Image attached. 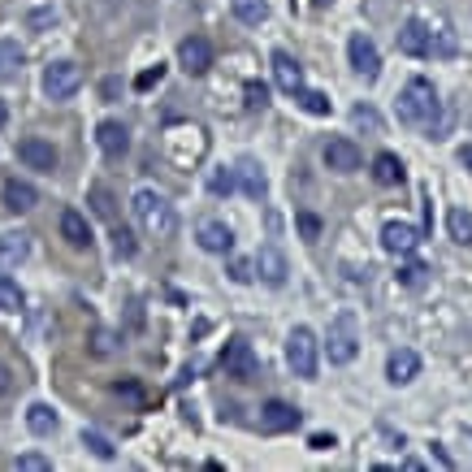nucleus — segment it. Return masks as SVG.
<instances>
[{
  "label": "nucleus",
  "mask_w": 472,
  "mask_h": 472,
  "mask_svg": "<svg viewBox=\"0 0 472 472\" xmlns=\"http://www.w3.org/2000/svg\"><path fill=\"white\" fill-rule=\"evenodd\" d=\"M399 122L404 126H429L434 131V122H438L442 104H438V92H434V83L429 78H407V87L399 92Z\"/></svg>",
  "instance_id": "nucleus-1"
},
{
  "label": "nucleus",
  "mask_w": 472,
  "mask_h": 472,
  "mask_svg": "<svg viewBox=\"0 0 472 472\" xmlns=\"http://www.w3.org/2000/svg\"><path fill=\"white\" fill-rule=\"evenodd\" d=\"M131 208H135V221L143 226V235H152V238H173L178 235V212H173V204H169L161 191H152V187L135 191Z\"/></svg>",
  "instance_id": "nucleus-2"
},
{
  "label": "nucleus",
  "mask_w": 472,
  "mask_h": 472,
  "mask_svg": "<svg viewBox=\"0 0 472 472\" xmlns=\"http://www.w3.org/2000/svg\"><path fill=\"white\" fill-rule=\"evenodd\" d=\"M356 351H360V325H356V316H351V312H338L334 321H330L325 356H330V364H351V360H356Z\"/></svg>",
  "instance_id": "nucleus-3"
},
{
  "label": "nucleus",
  "mask_w": 472,
  "mask_h": 472,
  "mask_svg": "<svg viewBox=\"0 0 472 472\" xmlns=\"http://www.w3.org/2000/svg\"><path fill=\"white\" fill-rule=\"evenodd\" d=\"M221 369H226V377H235V381H256L260 377V356L252 351L247 338H230L221 347Z\"/></svg>",
  "instance_id": "nucleus-4"
},
{
  "label": "nucleus",
  "mask_w": 472,
  "mask_h": 472,
  "mask_svg": "<svg viewBox=\"0 0 472 472\" xmlns=\"http://www.w3.org/2000/svg\"><path fill=\"white\" fill-rule=\"evenodd\" d=\"M286 364L295 369V377L312 381L316 377V334L308 325H295L291 338H286Z\"/></svg>",
  "instance_id": "nucleus-5"
},
{
  "label": "nucleus",
  "mask_w": 472,
  "mask_h": 472,
  "mask_svg": "<svg viewBox=\"0 0 472 472\" xmlns=\"http://www.w3.org/2000/svg\"><path fill=\"white\" fill-rule=\"evenodd\" d=\"M83 87V66L78 61H52L44 69V96L48 100H69Z\"/></svg>",
  "instance_id": "nucleus-6"
},
{
  "label": "nucleus",
  "mask_w": 472,
  "mask_h": 472,
  "mask_svg": "<svg viewBox=\"0 0 472 472\" xmlns=\"http://www.w3.org/2000/svg\"><path fill=\"white\" fill-rule=\"evenodd\" d=\"M347 57H351V69H356L364 83H377L381 52H377V44H372L369 35H351V39H347Z\"/></svg>",
  "instance_id": "nucleus-7"
},
{
  "label": "nucleus",
  "mask_w": 472,
  "mask_h": 472,
  "mask_svg": "<svg viewBox=\"0 0 472 472\" xmlns=\"http://www.w3.org/2000/svg\"><path fill=\"white\" fill-rule=\"evenodd\" d=\"M18 161L27 169H35V173H52L57 169V148L44 135H27L18 139Z\"/></svg>",
  "instance_id": "nucleus-8"
},
{
  "label": "nucleus",
  "mask_w": 472,
  "mask_h": 472,
  "mask_svg": "<svg viewBox=\"0 0 472 472\" xmlns=\"http://www.w3.org/2000/svg\"><path fill=\"white\" fill-rule=\"evenodd\" d=\"M300 425H304V412L291 407L286 399H269V404L260 407V429H265V434H291V429H300Z\"/></svg>",
  "instance_id": "nucleus-9"
},
{
  "label": "nucleus",
  "mask_w": 472,
  "mask_h": 472,
  "mask_svg": "<svg viewBox=\"0 0 472 472\" xmlns=\"http://www.w3.org/2000/svg\"><path fill=\"white\" fill-rule=\"evenodd\" d=\"M96 148H100L108 161H122V156L131 152V131H126V122L104 117L100 126H96Z\"/></svg>",
  "instance_id": "nucleus-10"
},
{
  "label": "nucleus",
  "mask_w": 472,
  "mask_h": 472,
  "mask_svg": "<svg viewBox=\"0 0 472 472\" xmlns=\"http://www.w3.org/2000/svg\"><path fill=\"white\" fill-rule=\"evenodd\" d=\"M381 247H386L390 256H412V252L420 247V230L407 226V221H386V226H381Z\"/></svg>",
  "instance_id": "nucleus-11"
},
{
  "label": "nucleus",
  "mask_w": 472,
  "mask_h": 472,
  "mask_svg": "<svg viewBox=\"0 0 472 472\" xmlns=\"http://www.w3.org/2000/svg\"><path fill=\"white\" fill-rule=\"evenodd\" d=\"M178 61H182L187 74H208V66H212V44L204 35H187L178 44Z\"/></svg>",
  "instance_id": "nucleus-12"
},
{
  "label": "nucleus",
  "mask_w": 472,
  "mask_h": 472,
  "mask_svg": "<svg viewBox=\"0 0 472 472\" xmlns=\"http://www.w3.org/2000/svg\"><path fill=\"white\" fill-rule=\"evenodd\" d=\"M321 156H325V165L334 169V173H356V169L364 165V152H360L351 139H330Z\"/></svg>",
  "instance_id": "nucleus-13"
},
{
  "label": "nucleus",
  "mask_w": 472,
  "mask_h": 472,
  "mask_svg": "<svg viewBox=\"0 0 472 472\" xmlns=\"http://www.w3.org/2000/svg\"><path fill=\"white\" fill-rule=\"evenodd\" d=\"M269 66H273V78H277V87H282L286 96H295V92L304 87V69H300V61H295L286 48H277V52H273Z\"/></svg>",
  "instance_id": "nucleus-14"
},
{
  "label": "nucleus",
  "mask_w": 472,
  "mask_h": 472,
  "mask_svg": "<svg viewBox=\"0 0 472 472\" xmlns=\"http://www.w3.org/2000/svg\"><path fill=\"white\" fill-rule=\"evenodd\" d=\"M429 44H434V35H429V27L420 18H407L399 27V52L404 57H429Z\"/></svg>",
  "instance_id": "nucleus-15"
},
{
  "label": "nucleus",
  "mask_w": 472,
  "mask_h": 472,
  "mask_svg": "<svg viewBox=\"0 0 472 472\" xmlns=\"http://www.w3.org/2000/svg\"><path fill=\"white\" fill-rule=\"evenodd\" d=\"M252 265H256V273H260L269 286H286V273H291V269H286V256H282L273 243H265V247L256 252V260H252Z\"/></svg>",
  "instance_id": "nucleus-16"
},
{
  "label": "nucleus",
  "mask_w": 472,
  "mask_h": 472,
  "mask_svg": "<svg viewBox=\"0 0 472 472\" xmlns=\"http://www.w3.org/2000/svg\"><path fill=\"white\" fill-rule=\"evenodd\" d=\"M196 238H200L204 252H212V256H230L235 252V230L226 221H204Z\"/></svg>",
  "instance_id": "nucleus-17"
},
{
  "label": "nucleus",
  "mask_w": 472,
  "mask_h": 472,
  "mask_svg": "<svg viewBox=\"0 0 472 472\" xmlns=\"http://www.w3.org/2000/svg\"><path fill=\"white\" fill-rule=\"evenodd\" d=\"M57 226H61V238H66L69 247H78V252H87V247L96 243V238H92V226H87V217H83L78 208H66Z\"/></svg>",
  "instance_id": "nucleus-18"
},
{
  "label": "nucleus",
  "mask_w": 472,
  "mask_h": 472,
  "mask_svg": "<svg viewBox=\"0 0 472 472\" xmlns=\"http://www.w3.org/2000/svg\"><path fill=\"white\" fill-rule=\"evenodd\" d=\"M0 200H4L9 212H31L35 204H39V191H35L27 178H9V182H4V191H0Z\"/></svg>",
  "instance_id": "nucleus-19"
},
{
  "label": "nucleus",
  "mask_w": 472,
  "mask_h": 472,
  "mask_svg": "<svg viewBox=\"0 0 472 472\" xmlns=\"http://www.w3.org/2000/svg\"><path fill=\"white\" fill-rule=\"evenodd\" d=\"M386 377H390L395 386L416 381V377H420V356H416V351H407V347H399V351L386 360Z\"/></svg>",
  "instance_id": "nucleus-20"
},
{
  "label": "nucleus",
  "mask_w": 472,
  "mask_h": 472,
  "mask_svg": "<svg viewBox=\"0 0 472 472\" xmlns=\"http://www.w3.org/2000/svg\"><path fill=\"white\" fill-rule=\"evenodd\" d=\"M27 256H31V235H22V230L0 235V269H13V265H22Z\"/></svg>",
  "instance_id": "nucleus-21"
},
{
  "label": "nucleus",
  "mask_w": 472,
  "mask_h": 472,
  "mask_svg": "<svg viewBox=\"0 0 472 472\" xmlns=\"http://www.w3.org/2000/svg\"><path fill=\"white\" fill-rule=\"evenodd\" d=\"M372 178H377L381 187H399L407 178V169L395 152H377V156H372Z\"/></svg>",
  "instance_id": "nucleus-22"
},
{
  "label": "nucleus",
  "mask_w": 472,
  "mask_h": 472,
  "mask_svg": "<svg viewBox=\"0 0 472 472\" xmlns=\"http://www.w3.org/2000/svg\"><path fill=\"white\" fill-rule=\"evenodd\" d=\"M235 178L243 182V191H247L252 200H265V191H269V178L260 173V165H256V161H238Z\"/></svg>",
  "instance_id": "nucleus-23"
},
{
  "label": "nucleus",
  "mask_w": 472,
  "mask_h": 472,
  "mask_svg": "<svg viewBox=\"0 0 472 472\" xmlns=\"http://www.w3.org/2000/svg\"><path fill=\"white\" fill-rule=\"evenodd\" d=\"M27 429H31L35 438H48V434L57 429V412L48 404H31L27 407Z\"/></svg>",
  "instance_id": "nucleus-24"
},
{
  "label": "nucleus",
  "mask_w": 472,
  "mask_h": 472,
  "mask_svg": "<svg viewBox=\"0 0 472 472\" xmlns=\"http://www.w3.org/2000/svg\"><path fill=\"white\" fill-rule=\"evenodd\" d=\"M230 9L243 27H260L269 18V0H230Z\"/></svg>",
  "instance_id": "nucleus-25"
},
{
  "label": "nucleus",
  "mask_w": 472,
  "mask_h": 472,
  "mask_svg": "<svg viewBox=\"0 0 472 472\" xmlns=\"http://www.w3.org/2000/svg\"><path fill=\"white\" fill-rule=\"evenodd\" d=\"M22 61H27L22 44L18 39H0V78H13L22 69Z\"/></svg>",
  "instance_id": "nucleus-26"
},
{
  "label": "nucleus",
  "mask_w": 472,
  "mask_h": 472,
  "mask_svg": "<svg viewBox=\"0 0 472 472\" xmlns=\"http://www.w3.org/2000/svg\"><path fill=\"white\" fill-rule=\"evenodd\" d=\"M395 277H399V286H407V291H420V286L429 282V265H425V260H412V256H407L404 265H399V273H395Z\"/></svg>",
  "instance_id": "nucleus-27"
},
{
  "label": "nucleus",
  "mask_w": 472,
  "mask_h": 472,
  "mask_svg": "<svg viewBox=\"0 0 472 472\" xmlns=\"http://www.w3.org/2000/svg\"><path fill=\"white\" fill-rule=\"evenodd\" d=\"M446 230H451L455 243L472 247V212L468 208H451V212H446Z\"/></svg>",
  "instance_id": "nucleus-28"
},
{
  "label": "nucleus",
  "mask_w": 472,
  "mask_h": 472,
  "mask_svg": "<svg viewBox=\"0 0 472 472\" xmlns=\"http://www.w3.org/2000/svg\"><path fill=\"white\" fill-rule=\"evenodd\" d=\"M22 308H27L22 286H18L9 273H0V312H22Z\"/></svg>",
  "instance_id": "nucleus-29"
},
{
  "label": "nucleus",
  "mask_w": 472,
  "mask_h": 472,
  "mask_svg": "<svg viewBox=\"0 0 472 472\" xmlns=\"http://www.w3.org/2000/svg\"><path fill=\"white\" fill-rule=\"evenodd\" d=\"M87 200H92V212H96V217H104V221L117 217V200H113V191H108L104 182H96V187L87 191Z\"/></svg>",
  "instance_id": "nucleus-30"
},
{
  "label": "nucleus",
  "mask_w": 472,
  "mask_h": 472,
  "mask_svg": "<svg viewBox=\"0 0 472 472\" xmlns=\"http://www.w3.org/2000/svg\"><path fill=\"white\" fill-rule=\"evenodd\" d=\"M295 100L304 104V108L312 113V117H330V108H334L325 92H308V87H300V92H295Z\"/></svg>",
  "instance_id": "nucleus-31"
},
{
  "label": "nucleus",
  "mask_w": 472,
  "mask_h": 472,
  "mask_svg": "<svg viewBox=\"0 0 472 472\" xmlns=\"http://www.w3.org/2000/svg\"><path fill=\"white\" fill-rule=\"evenodd\" d=\"M83 446H87V451H92L96 460H113V455H117V446L104 438L100 429H83Z\"/></svg>",
  "instance_id": "nucleus-32"
},
{
  "label": "nucleus",
  "mask_w": 472,
  "mask_h": 472,
  "mask_svg": "<svg viewBox=\"0 0 472 472\" xmlns=\"http://www.w3.org/2000/svg\"><path fill=\"white\" fill-rule=\"evenodd\" d=\"M135 252H139L135 235H131L126 226H113V256H117V260H135Z\"/></svg>",
  "instance_id": "nucleus-33"
},
{
  "label": "nucleus",
  "mask_w": 472,
  "mask_h": 472,
  "mask_svg": "<svg viewBox=\"0 0 472 472\" xmlns=\"http://www.w3.org/2000/svg\"><path fill=\"white\" fill-rule=\"evenodd\" d=\"M113 395H122L126 404H135V407H143V404H148V390L139 386L135 377H122V381H113Z\"/></svg>",
  "instance_id": "nucleus-34"
},
{
  "label": "nucleus",
  "mask_w": 472,
  "mask_h": 472,
  "mask_svg": "<svg viewBox=\"0 0 472 472\" xmlns=\"http://www.w3.org/2000/svg\"><path fill=\"white\" fill-rule=\"evenodd\" d=\"M57 18H61V13H57V9H52V4H44V9H31V18H27V27H31V31H52V27H57Z\"/></svg>",
  "instance_id": "nucleus-35"
},
{
  "label": "nucleus",
  "mask_w": 472,
  "mask_h": 472,
  "mask_svg": "<svg viewBox=\"0 0 472 472\" xmlns=\"http://www.w3.org/2000/svg\"><path fill=\"white\" fill-rule=\"evenodd\" d=\"M208 191L212 196H230L235 191V169H212L208 173Z\"/></svg>",
  "instance_id": "nucleus-36"
},
{
  "label": "nucleus",
  "mask_w": 472,
  "mask_h": 472,
  "mask_svg": "<svg viewBox=\"0 0 472 472\" xmlns=\"http://www.w3.org/2000/svg\"><path fill=\"white\" fill-rule=\"evenodd\" d=\"M295 226H300V235H304L308 243L321 238V217H316V212H295Z\"/></svg>",
  "instance_id": "nucleus-37"
},
{
  "label": "nucleus",
  "mask_w": 472,
  "mask_h": 472,
  "mask_svg": "<svg viewBox=\"0 0 472 472\" xmlns=\"http://www.w3.org/2000/svg\"><path fill=\"white\" fill-rule=\"evenodd\" d=\"M18 472H52V460H44V455H35V451H27V455H18V464H13Z\"/></svg>",
  "instance_id": "nucleus-38"
},
{
  "label": "nucleus",
  "mask_w": 472,
  "mask_h": 472,
  "mask_svg": "<svg viewBox=\"0 0 472 472\" xmlns=\"http://www.w3.org/2000/svg\"><path fill=\"white\" fill-rule=\"evenodd\" d=\"M92 351H96V356H113V351H117V334H113V330H96Z\"/></svg>",
  "instance_id": "nucleus-39"
},
{
  "label": "nucleus",
  "mask_w": 472,
  "mask_h": 472,
  "mask_svg": "<svg viewBox=\"0 0 472 472\" xmlns=\"http://www.w3.org/2000/svg\"><path fill=\"white\" fill-rule=\"evenodd\" d=\"M161 78H165V66L156 61V66H148L143 74H139V78H135V87H139V92H152V87H156Z\"/></svg>",
  "instance_id": "nucleus-40"
},
{
  "label": "nucleus",
  "mask_w": 472,
  "mask_h": 472,
  "mask_svg": "<svg viewBox=\"0 0 472 472\" xmlns=\"http://www.w3.org/2000/svg\"><path fill=\"white\" fill-rule=\"evenodd\" d=\"M269 100V87L265 83H247V108H265Z\"/></svg>",
  "instance_id": "nucleus-41"
},
{
  "label": "nucleus",
  "mask_w": 472,
  "mask_h": 472,
  "mask_svg": "<svg viewBox=\"0 0 472 472\" xmlns=\"http://www.w3.org/2000/svg\"><path fill=\"white\" fill-rule=\"evenodd\" d=\"M429 52H438V57H451V52H455V31H446V27H442V31H438V44H429Z\"/></svg>",
  "instance_id": "nucleus-42"
},
{
  "label": "nucleus",
  "mask_w": 472,
  "mask_h": 472,
  "mask_svg": "<svg viewBox=\"0 0 472 472\" xmlns=\"http://www.w3.org/2000/svg\"><path fill=\"white\" fill-rule=\"evenodd\" d=\"M351 122H356V126H369V131H377V126H381V117H377L372 108H364V104L351 113Z\"/></svg>",
  "instance_id": "nucleus-43"
},
{
  "label": "nucleus",
  "mask_w": 472,
  "mask_h": 472,
  "mask_svg": "<svg viewBox=\"0 0 472 472\" xmlns=\"http://www.w3.org/2000/svg\"><path fill=\"white\" fill-rule=\"evenodd\" d=\"M230 277H235V282H252V277H256V265H252V260H230Z\"/></svg>",
  "instance_id": "nucleus-44"
},
{
  "label": "nucleus",
  "mask_w": 472,
  "mask_h": 472,
  "mask_svg": "<svg viewBox=\"0 0 472 472\" xmlns=\"http://www.w3.org/2000/svg\"><path fill=\"white\" fill-rule=\"evenodd\" d=\"M308 446H312V451H330V446H338V442H334V434H312Z\"/></svg>",
  "instance_id": "nucleus-45"
},
{
  "label": "nucleus",
  "mask_w": 472,
  "mask_h": 472,
  "mask_svg": "<svg viewBox=\"0 0 472 472\" xmlns=\"http://www.w3.org/2000/svg\"><path fill=\"white\" fill-rule=\"evenodd\" d=\"M13 390V372H9V364H0V399Z\"/></svg>",
  "instance_id": "nucleus-46"
},
{
  "label": "nucleus",
  "mask_w": 472,
  "mask_h": 472,
  "mask_svg": "<svg viewBox=\"0 0 472 472\" xmlns=\"http://www.w3.org/2000/svg\"><path fill=\"white\" fill-rule=\"evenodd\" d=\"M104 100H113V96H117V92H122V83H117V78H104Z\"/></svg>",
  "instance_id": "nucleus-47"
},
{
  "label": "nucleus",
  "mask_w": 472,
  "mask_h": 472,
  "mask_svg": "<svg viewBox=\"0 0 472 472\" xmlns=\"http://www.w3.org/2000/svg\"><path fill=\"white\" fill-rule=\"evenodd\" d=\"M4 122H9V104L0 100V126H4Z\"/></svg>",
  "instance_id": "nucleus-48"
},
{
  "label": "nucleus",
  "mask_w": 472,
  "mask_h": 472,
  "mask_svg": "<svg viewBox=\"0 0 472 472\" xmlns=\"http://www.w3.org/2000/svg\"><path fill=\"white\" fill-rule=\"evenodd\" d=\"M312 4H316V9H325V4H334V0H312Z\"/></svg>",
  "instance_id": "nucleus-49"
}]
</instances>
